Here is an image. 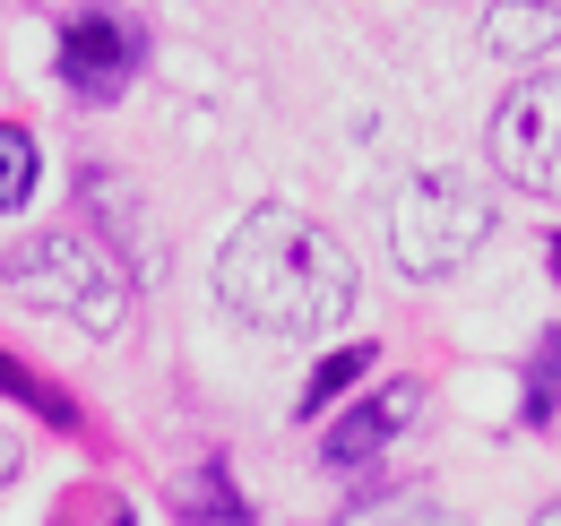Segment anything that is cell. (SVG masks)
<instances>
[{"mask_svg":"<svg viewBox=\"0 0 561 526\" xmlns=\"http://www.w3.org/2000/svg\"><path fill=\"white\" fill-rule=\"evenodd\" d=\"M354 294H363V276H354L346 242L329 225H311L302 207H251L216 251V302L268 336L346 329Z\"/></svg>","mask_w":561,"mask_h":526,"instance_id":"cell-1","label":"cell"},{"mask_svg":"<svg viewBox=\"0 0 561 526\" xmlns=\"http://www.w3.org/2000/svg\"><path fill=\"white\" fill-rule=\"evenodd\" d=\"M0 276H9L26 302L78 320L87 336H122V329H130V267H122V251L87 242L78 225H44V233L9 242Z\"/></svg>","mask_w":561,"mask_h":526,"instance_id":"cell-2","label":"cell"},{"mask_svg":"<svg viewBox=\"0 0 561 526\" xmlns=\"http://www.w3.org/2000/svg\"><path fill=\"white\" fill-rule=\"evenodd\" d=\"M492 233V198L467 173H415L389 198V260L407 276H449L484 251Z\"/></svg>","mask_w":561,"mask_h":526,"instance_id":"cell-3","label":"cell"},{"mask_svg":"<svg viewBox=\"0 0 561 526\" xmlns=\"http://www.w3.org/2000/svg\"><path fill=\"white\" fill-rule=\"evenodd\" d=\"M484 156H492V173H501L510 191L561 207V78L536 69V78H518V87L501 95Z\"/></svg>","mask_w":561,"mask_h":526,"instance_id":"cell-4","label":"cell"},{"mask_svg":"<svg viewBox=\"0 0 561 526\" xmlns=\"http://www.w3.org/2000/svg\"><path fill=\"white\" fill-rule=\"evenodd\" d=\"M147 61V35L130 9H70L61 18V87L78 104H113Z\"/></svg>","mask_w":561,"mask_h":526,"instance_id":"cell-5","label":"cell"},{"mask_svg":"<svg viewBox=\"0 0 561 526\" xmlns=\"http://www.w3.org/2000/svg\"><path fill=\"white\" fill-rule=\"evenodd\" d=\"M415 414H423V389H415V380H389V389H371L363 405H346V414L320 432V458L337 466V474H354V466L380 458V449H389Z\"/></svg>","mask_w":561,"mask_h":526,"instance_id":"cell-6","label":"cell"},{"mask_svg":"<svg viewBox=\"0 0 561 526\" xmlns=\"http://www.w3.org/2000/svg\"><path fill=\"white\" fill-rule=\"evenodd\" d=\"M561 44V9L553 0H492L484 9V53L492 61H545V53H553Z\"/></svg>","mask_w":561,"mask_h":526,"instance_id":"cell-7","label":"cell"},{"mask_svg":"<svg viewBox=\"0 0 561 526\" xmlns=\"http://www.w3.org/2000/svg\"><path fill=\"white\" fill-rule=\"evenodd\" d=\"M173 518H191V526H242V518H251V501L225 483V458H199L182 483H173Z\"/></svg>","mask_w":561,"mask_h":526,"instance_id":"cell-8","label":"cell"},{"mask_svg":"<svg viewBox=\"0 0 561 526\" xmlns=\"http://www.w3.org/2000/svg\"><path fill=\"white\" fill-rule=\"evenodd\" d=\"M44 182V156H35V138L18 130V122H0V216H18L26 198Z\"/></svg>","mask_w":561,"mask_h":526,"instance_id":"cell-9","label":"cell"},{"mask_svg":"<svg viewBox=\"0 0 561 526\" xmlns=\"http://www.w3.org/2000/svg\"><path fill=\"white\" fill-rule=\"evenodd\" d=\"M363 371H371V345H337V354H329V363L302 380V414H329V405H337V397H346Z\"/></svg>","mask_w":561,"mask_h":526,"instance_id":"cell-10","label":"cell"},{"mask_svg":"<svg viewBox=\"0 0 561 526\" xmlns=\"http://www.w3.org/2000/svg\"><path fill=\"white\" fill-rule=\"evenodd\" d=\"M561 405V329L536 336V363H527V423H553Z\"/></svg>","mask_w":561,"mask_h":526,"instance_id":"cell-11","label":"cell"},{"mask_svg":"<svg viewBox=\"0 0 561 526\" xmlns=\"http://www.w3.org/2000/svg\"><path fill=\"white\" fill-rule=\"evenodd\" d=\"M0 397H18V405H44V423H78V414H70V397H61V389H44L35 371H18L9 354H0Z\"/></svg>","mask_w":561,"mask_h":526,"instance_id":"cell-12","label":"cell"},{"mask_svg":"<svg viewBox=\"0 0 561 526\" xmlns=\"http://www.w3.org/2000/svg\"><path fill=\"white\" fill-rule=\"evenodd\" d=\"M61 526H130V510H122V492H104V483H87L70 510H61Z\"/></svg>","mask_w":561,"mask_h":526,"instance_id":"cell-13","label":"cell"},{"mask_svg":"<svg viewBox=\"0 0 561 526\" xmlns=\"http://www.w3.org/2000/svg\"><path fill=\"white\" fill-rule=\"evenodd\" d=\"M380 526H458V518H449L440 501H407V510H389Z\"/></svg>","mask_w":561,"mask_h":526,"instance_id":"cell-14","label":"cell"},{"mask_svg":"<svg viewBox=\"0 0 561 526\" xmlns=\"http://www.w3.org/2000/svg\"><path fill=\"white\" fill-rule=\"evenodd\" d=\"M18 466H26V441H18L9 423H0V483H18Z\"/></svg>","mask_w":561,"mask_h":526,"instance_id":"cell-15","label":"cell"},{"mask_svg":"<svg viewBox=\"0 0 561 526\" xmlns=\"http://www.w3.org/2000/svg\"><path fill=\"white\" fill-rule=\"evenodd\" d=\"M527 526H561V501H545V510H536V518H527Z\"/></svg>","mask_w":561,"mask_h":526,"instance_id":"cell-16","label":"cell"},{"mask_svg":"<svg viewBox=\"0 0 561 526\" xmlns=\"http://www.w3.org/2000/svg\"><path fill=\"white\" fill-rule=\"evenodd\" d=\"M553 267H561V233H553Z\"/></svg>","mask_w":561,"mask_h":526,"instance_id":"cell-17","label":"cell"}]
</instances>
